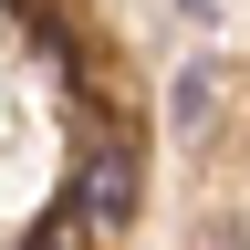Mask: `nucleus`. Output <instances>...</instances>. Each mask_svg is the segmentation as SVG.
<instances>
[{
  "mask_svg": "<svg viewBox=\"0 0 250 250\" xmlns=\"http://www.w3.org/2000/svg\"><path fill=\"white\" fill-rule=\"evenodd\" d=\"M198 250H250V240L229 229V219H219V229H198Z\"/></svg>",
  "mask_w": 250,
  "mask_h": 250,
  "instance_id": "obj_2",
  "label": "nucleus"
},
{
  "mask_svg": "<svg viewBox=\"0 0 250 250\" xmlns=\"http://www.w3.org/2000/svg\"><path fill=\"white\" fill-rule=\"evenodd\" d=\"M73 198H83V219H94V229H125V208H136V156H125V146H104V156L83 167V188H73Z\"/></svg>",
  "mask_w": 250,
  "mask_h": 250,
  "instance_id": "obj_1",
  "label": "nucleus"
}]
</instances>
